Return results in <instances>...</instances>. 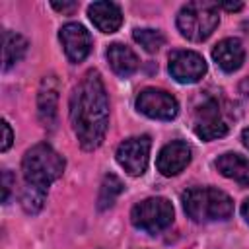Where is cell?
Instances as JSON below:
<instances>
[{"label":"cell","mask_w":249,"mask_h":249,"mask_svg":"<svg viewBox=\"0 0 249 249\" xmlns=\"http://www.w3.org/2000/svg\"><path fill=\"white\" fill-rule=\"evenodd\" d=\"M70 124L88 152L99 148L109 128V97L101 74L88 70L70 95Z\"/></svg>","instance_id":"6da1fadb"},{"label":"cell","mask_w":249,"mask_h":249,"mask_svg":"<svg viewBox=\"0 0 249 249\" xmlns=\"http://www.w3.org/2000/svg\"><path fill=\"white\" fill-rule=\"evenodd\" d=\"M21 171L25 187L49 193V187L64 173V158L51 144L39 142L25 152Z\"/></svg>","instance_id":"7a4b0ae2"},{"label":"cell","mask_w":249,"mask_h":249,"mask_svg":"<svg viewBox=\"0 0 249 249\" xmlns=\"http://www.w3.org/2000/svg\"><path fill=\"white\" fill-rule=\"evenodd\" d=\"M183 210L193 222H218L233 214V200L214 187H193L181 195Z\"/></svg>","instance_id":"3957f363"},{"label":"cell","mask_w":249,"mask_h":249,"mask_svg":"<svg viewBox=\"0 0 249 249\" xmlns=\"http://www.w3.org/2000/svg\"><path fill=\"white\" fill-rule=\"evenodd\" d=\"M220 23L218 4L208 0H195L181 6L177 14V29L179 33L195 43L208 39Z\"/></svg>","instance_id":"277c9868"},{"label":"cell","mask_w":249,"mask_h":249,"mask_svg":"<svg viewBox=\"0 0 249 249\" xmlns=\"http://www.w3.org/2000/svg\"><path fill=\"white\" fill-rule=\"evenodd\" d=\"M130 222L136 230L146 233H160L173 224V204L163 196H150L140 200L130 210Z\"/></svg>","instance_id":"5b68a950"},{"label":"cell","mask_w":249,"mask_h":249,"mask_svg":"<svg viewBox=\"0 0 249 249\" xmlns=\"http://www.w3.org/2000/svg\"><path fill=\"white\" fill-rule=\"evenodd\" d=\"M150 148H152V140L150 136L142 134V136H132L126 138L119 144L117 148V161L119 165L132 177H140L146 173L148 169V160H150Z\"/></svg>","instance_id":"8992f818"},{"label":"cell","mask_w":249,"mask_h":249,"mask_svg":"<svg viewBox=\"0 0 249 249\" xmlns=\"http://www.w3.org/2000/svg\"><path fill=\"white\" fill-rule=\"evenodd\" d=\"M228 128H230V124L224 119V113L220 109L218 99L210 97L202 105L196 107V111H195V134L200 140L210 142V140L222 138L228 134Z\"/></svg>","instance_id":"52a82bcc"},{"label":"cell","mask_w":249,"mask_h":249,"mask_svg":"<svg viewBox=\"0 0 249 249\" xmlns=\"http://www.w3.org/2000/svg\"><path fill=\"white\" fill-rule=\"evenodd\" d=\"M136 109L150 117V119H158V121H171L177 117L179 113V103L177 99L160 88H146L138 93L136 97Z\"/></svg>","instance_id":"ba28073f"},{"label":"cell","mask_w":249,"mask_h":249,"mask_svg":"<svg viewBox=\"0 0 249 249\" xmlns=\"http://www.w3.org/2000/svg\"><path fill=\"white\" fill-rule=\"evenodd\" d=\"M167 70L171 78L179 84H195L204 78L206 62L195 51H173L169 54Z\"/></svg>","instance_id":"9c48e42d"},{"label":"cell","mask_w":249,"mask_h":249,"mask_svg":"<svg viewBox=\"0 0 249 249\" xmlns=\"http://www.w3.org/2000/svg\"><path fill=\"white\" fill-rule=\"evenodd\" d=\"M58 39L62 43V49L68 60L74 64L82 62L91 51V35L82 23H76V21L64 23L58 31Z\"/></svg>","instance_id":"30bf717a"},{"label":"cell","mask_w":249,"mask_h":249,"mask_svg":"<svg viewBox=\"0 0 249 249\" xmlns=\"http://www.w3.org/2000/svg\"><path fill=\"white\" fill-rule=\"evenodd\" d=\"M191 158H193V150L187 142L171 140L160 150L156 165H158V171L161 175L173 177V175H179L191 163Z\"/></svg>","instance_id":"8fae6325"},{"label":"cell","mask_w":249,"mask_h":249,"mask_svg":"<svg viewBox=\"0 0 249 249\" xmlns=\"http://www.w3.org/2000/svg\"><path fill=\"white\" fill-rule=\"evenodd\" d=\"M56 109H58V82H56V76L49 74L43 78L39 95H37V113H39V121L45 128L54 126Z\"/></svg>","instance_id":"7c38bea8"},{"label":"cell","mask_w":249,"mask_h":249,"mask_svg":"<svg viewBox=\"0 0 249 249\" xmlns=\"http://www.w3.org/2000/svg\"><path fill=\"white\" fill-rule=\"evenodd\" d=\"M88 16L101 33H115L123 25V12L115 2H93L88 6Z\"/></svg>","instance_id":"4fadbf2b"},{"label":"cell","mask_w":249,"mask_h":249,"mask_svg":"<svg viewBox=\"0 0 249 249\" xmlns=\"http://www.w3.org/2000/svg\"><path fill=\"white\" fill-rule=\"evenodd\" d=\"M212 58L224 72H235L241 68V64L245 60V49L239 39L228 37L214 45Z\"/></svg>","instance_id":"5bb4252c"},{"label":"cell","mask_w":249,"mask_h":249,"mask_svg":"<svg viewBox=\"0 0 249 249\" xmlns=\"http://www.w3.org/2000/svg\"><path fill=\"white\" fill-rule=\"evenodd\" d=\"M214 165H216V169L224 177L235 181L241 187H249V160L243 158L241 154L226 152V154L218 156V160L214 161Z\"/></svg>","instance_id":"9a60e30c"},{"label":"cell","mask_w":249,"mask_h":249,"mask_svg":"<svg viewBox=\"0 0 249 249\" xmlns=\"http://www.w3.org/2000/svg\"><path fill=\"white\" fill-rule=\"evenodd\" d=\"M105 56H107V62L113 68V72L121 78H128L130 74H134L138 70V56L134 54L132 49H128L123 43L109 45Z\"/></svg>","instance_id":"2e32d148"},{"label":"cell","mask_w":249,"mask_h":249,"mask_svg":"<svg viewBox=\"0 0 249 249\" xmlns=\"http://www.w3.org/2000/svg\"><path fill=\"white\" fill-rule=\"evenodd\" d=\"M27 51V39L21 37L19 33H14V31H4L2 33V68L8 70L12 68L16 62H19L23 58Z\"/></svg>","instance_id":"e0dca14e"},{"label":"cell","mask_w":249,"mask_h":249,"mask_svg":"<svg viewBox=\"0 0 249 249\" xmlns=\"http://www.w3.org/2000/svg\"><path fill=\"white\" fill-rule=\"evenodd\" d=\"M123 189H124V185H123V181H121L115 173L105 175V177H103V183H101V187H99L97 208H99V210H107V208H111L113 202H115V198L123 193Z\"/></svg>","instance_id":"ac0fdd59"},{"label":"cell","mask_w":249,"mask_h":249,"mask_svg":"<svg viewBox=\"0 0 249 249\" xmlns=\"http://www.w3.org/2000/svg\"><path fill=\"white\" fill-rule=\"evenodd\" d=\"M132 37L134 41L146 51V53H158L163 43H165V35L160 31V29H150V27H144V29H134L132 31Z\"/></svg>","instance_id":"d6986e66"},{"label":"cell","mask_w":249,"mask_h":249,"mask_svg":"<svg viewBox=\"0 0 249 249\" xmlns=\"http://www.w3.org/2000/svg\"><path fill=\"white\" fill-rule=\"evenodd\" d=\"M45 198H47V193L45 191H37V189H31V187H23V193H21V206L27 214H37L43 204H45Z\"/></svg>","instance_id":"ffe728a7"},{"label":"cell","mask_w":249,"mask_h":249,"mask_svg":"<svg viewBox=\"0 0 249 249\" xmlns=\"http://www.w3.org/2000/svg\"><path fill=\"white\" fill-rule=\"evenodd\" d=\"M12 183H14V177L8 169L2 171V202H8L10 198V191H12Z\"/></svg>","instance_id":"44dd1931"},{"label":"cell","mask_w":249,"mask_h":249,"mask_svg":"<svg viewBox=\"0 0 249 249\" xmlns=\"http://www.w3.org/2000/svg\"><path fill=\"white\" fill-rule=\"evenodd\" d=\"M2 130H4V138H2L0 150H2V152H6V150L12 146V140H14V134H12V128H10L8 121H2Z\"/></svg>","instance_id":"7402d4cb"},{"label":"cell","mask_w":249,"mask_h":249,"mask_svg":"<svg viewBox=\"0 0 249 249\" xmlns=\"http://www.w3.org/2000/svg\"><path fill=\"white\" fill-rule=\"evenodd\" d=\"M56 12H62V14H72L76 8H78V2H53L51 4Z\"/></svg>","instance_id":"603a6c76"},{"label":"cell","mask_w":249,"mask_h":249,"mask_svg":"<svg viewBox=\"0 0 249 249\" xmlns=\"http://www.w3.org/2000/svg\"><path fill=\"white\" fill-rule=\"evenodd\" d=\"M218 8H224V10H228V12H237V10H241L243 8V4L241 2H222V4H218Z\"/></svg>","instance_id":"cb8c5ba5"},{"label":"cell","mask_w":249,"mask_h":249,"mask_svg":"<svg viewBox=\"0 0 249 249\" xmlns=\"http://www.w3.org/2000/svg\"><path fill=\"white\" fill-rule=\"evenodd\" d=\"M241 216L249 222V198H245V200H243V204H241Z\"/></svg>","instance_id":"d4e9b609"},{"label":"cell","mask_w":249,"mask_h":249,"mask_svg":"<svg viewBox=\"0 0 249 249\" xmlns=\"http://www.w3.org/2000/svg\"><path fill=\"white\" fill-rule=\"evenodd\" d=\"M241 140H243L245 148L249 150V126H247V128H243V132H241Z\"/></svg>","instance_id":"484cf974"}]
</instances>
